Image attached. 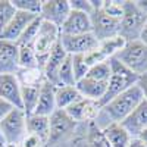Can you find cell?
Masks as SVG:
<instances>
[{
	"label": "cell",
	"mask_w": 147,
	"mask_h": 147,
	"mask_svg": "<svg viewBox=\"0 0 147 147\" xmlns=\"http://www.w3.org/2000/svg\"><path fill=\"white\" fill-rule=\"evenodd\" d=\"M55 90L56 85L50 84L49 81H44L41 88H40V96H38V102H37L35 115H41V116H50L56 107V97H55Z\"/></svg>",
	"instance_id": "obj_19"
},
{
	"label": "cell",
	"mask_w": 147,
	"mask_h": 147,
	"mask_svg": "<svg viewBox=\"0 0 147 147\" xmlns=\"http://www.w3.org/2000/svg\"><path fill=\"white\" fill-rule=\"evenodd\" d=\"M69 13H71L69 0H44L40 16L44 21L52 22L60 28Z\"/></svg>",
	"instance_id": "obj_10"
},
{
	"label": "cell",
	"mask_w": 147,
	"mask_h": 147,
	"mask_svg": "<svg viewBox=\"0 0 147 147\" xmlns=\"http://www.w3.org/2000/svg\"><path fill=\"white\" fill-rule=\"evenodd\" d=\"M128 147H147V144H144L140 138H131V141H129V144H128Z\"/></svg>",
	"instance_id": "obj_39"
},
{
	"label": "cell",
	"mask_w": 147,
	"mask_h": 147,
	"mask_svg": "<svg viewBox=\"0 0 147 147\" xmlns=\"http://www.w3.org/2000/svg\"><path fill=\"white\" fill-rule=\"evenodd\" d=\"M119 28H121V19L109 16L102 9L93 12V15H91V32L99 43L119 35Z\"/></svg>",
	"instance_id": "obj_7"
},
{
	"label": "cell",
	"mask_w": 147,
	"mask_h": 147,
	"mask_svg": "<svg viewBox=\"0 0 147 147\" xmlns=\"http://www.w3.org/2000/svg\"><path fill=\"white\" fill-rule=\"evenodd\" d=\"M27 132L41 138L47 146V140H49V136H50V119H49V116H41V115H35V113L28 115L27 116Z\"/></svg>",
	"instance_id": "obj_20"
},
{
	"label": "cell",
	"mask_w": 147,
	"mask_h": 147,
	"mask_svg": "<svg viewBox=\"0 0 147 147\" xmlns=\"http://www.w3.org/2000/svg\"><path fill=\"white\" fill-rule=\"evenodd\" d=\"M22 147H44L46 143L38 138L37 136H32V134H27V137L24 138V141L21 143Z\"/></svg>",
	"instance_id": "obj_36"
},
{
	"label": "cell",
	"mask_w": 147,
	"mask_h": 147,
	"mask_svg": "<svg viewBox=\"0 0 147 147\" xmlns=\"http://www.w3.org/2000/svg\"><path fill=\"white\" fill-rule=\"evenodd\" d=\"M75 147H88V146H87V143H85V138H80L77 141V146Z\"/></svg>",
	"instance_id": "obj_44"
},
{
	"label": "cell",
	"mask_w": 147,
	"mask_h": 147,
	"mask_svg": "<svg viewBox=\"0 0 147 147\" xmlns=\"http://www.w3.org/2000/svg\"><path fill=\"white\" fill-rule=\"evenodd\" d=\"M69 5L72 10H78L82 12V13H87V15H93V6L90 3V0H69Z\"/></svg>",
	"instance_id": "obj_35"
},
{
	"label": "cell",
	"mask_w": 147,
	"mask_h": 147,
	"mask_svg": "<svg viewBox=\"0 0 147 147\" xmlns=\"http://www.w3.org/2000/svg\"><path fill=\"white\" fill-rule=\"evenodd\" d=\"M68 56H69V55L65 52L62 43H60V40H59L57 44H56L55 49H53V52L50 53V56H49L46 65L43 66V72H44L46 81H49L50 84H53V85H56V87H57L59 71H60V68H62L65 59H66Z\"/></svg>",
	"instance_id": "obj_16"
},
{
	"label": "cell",
	"mask_w": 147,
	"mask_h": 147,
	"mask_svg": "<svg viewBox=\"0 0 147 147\" xmlns=\"http://www.w3.org/2000/svg\"><path fill=\"white\" fill-rule=\"evenodd\" d=\"M87 77L96 81H102V82H107L110 78V65H109V60L102 63H97L94 66H90Z\"/></svg>",
	"instance_id": "obj_32"
},
{
	"label": "cell",
	"mask_w": 147,
	"mask_h": 147,
	"mask_svg": "<svg viewBox=\"0 0 147 147\" xmlns=\"http://www.w3.org/2000/svg\"><path fill=\"white\" fill-rule=\"evenodd\" d=\"M43 85V84H41ZM41 85H21V96H22V110L25 115H32L37 102H38Z\"/></svg>",
	"instance_id": "obj_23"
},
{
	"label": "cell",
	"mask_w": 147,
	"mask_h": 147,
	"mask_svg": "<svg viewBox=\"0 0 147 147\" xmlns=\"http://www.w3.org/2000/svg\"><path fill=\"white\" fill-rule=\"evenodd\" d=\"M137 138H140L144 144H147V128H144V129L140 132V136H138Z\"/></svg>",
	"instance_id": "obj_42"
},
{
	"label": "cell",
	"mask_w": 147,
	"mask_h": 147,
	"mask_svg": "<svg viewBox=\"0 0 147 147\" xmlns=\"http://www.w3.org/2000/svg\"><path fill=\"white\" fill-rule=\"evenodd\" d=\"M0 129L7 146H16L27 137V115L22 109H13L0 122Z\"/></svg>",
	"instance_id": "obj_6"
},
{
	"label": "cell",
	"mask_w": 147,
	"mask_h": 147,
	"mask_svg": "<svg viewBox=\"0 0 147 147\" xmlns=\"http://www.w3.org/2000/svg\"><path fill=\"white\" fill-rule=\"evenodd\" d=\"M146 21H147V16L138 9L136 2L127 0V2H124V15H122V19H121L119 35L127 43L138 40Z\"/></svg>",
	"instance_id": "obj_4"
},
{
	"label": "cell",
	"mask_w": 147,
	"mask_h": 147,
	"mask_svg": "<svg viewBox=\"0 0 147 147\" xmlns=\"http://www.w3.org/2000/svg\"><path fill=\"white\" fill-rule=\"evenodd\" d=\"M0 97L9 102L13 107L22 109V96H21V84L16 75L5 74L0 75Z\"/></svg>",
	"instance_id": "obj_15"
},
{
	"label": "cell",
	"mask_w": 147,
	"mask_h": 147,
	"mask_svg": "<svg viewBox=\"0 0 147 147\" xmlns=\"http://www.w3.org/2000/svg\"><path fill=\"white\" fill-rule=\"evenodd\" d=\"M15 9L19 12H27V13L40 16L43 0H12Z\"/></svg>",
	"instance_id": "obj_30"
},
{
	"label": "cell",
	"mask_w": 147,
	"mask_h": 147,
	"mask_svg": "<svg viewBox=\"0 0 147 147\" xmlns=\"http://www.w3.org/2000/svg\"><path fill=\"white\" fill-rule=\"evenodd\" d=\"M137 85L140 87V90H141V93H143V96H144V100L147 102V72L138 77Z\"/></svg>",
	"instance_id": "obj_38"
},
{
	"label": "cell",
	"mask_w": 147,
	"mask_h": 147,
	"mask_svg": "<svg viewBox=\"0 0 147 147\" xmlns=\"http://www.w3.org/2000/svg\"><path fill=\"white\" fill-rule=\"evenodd\" d=\"M75 87L81 97L93 100V102H99V105H100V100L105 97L106 90H107V82L96 81L88 77H84L82 80L77 81Z\"/></svg>",
	"instance_id": "obj_18"
},
{
	"label": "cell",
	"mask_w": 147,
	"mask_h": 147,
	"mask_svg": "<svg viewBox=\"0 0 147 147\" xmlns=\"http://www.w3.org/2000/svg\"><path fill=\"white\" fill-rule=\"evenodd\" d=\"M109 65H110V78L107 81L106 94L100 100L102 107L105 105H107L113 97L121 94L122 91H125L129 87H132V85H136L137 81H138V75L131 72L125 65H122L115 56L109 59Z\"/></svg>",
	"instance_id": "obj_2"
},
{
	"label": "cell",
	"mask_w": 147,
	"mask_h": 147,
	"mask_svg": "<svg viewBox=\"0 0 147 147\" xmlns=\"http://www.w3.org/2000/svg\"><path fill=\"white\" fill-rule=\"evenodd\" d=\"M19 71V47L13 41L0 38V75L12 74L16 75Z\"/></svg>",
	"instance_id": "obj_11"
},
{
	"label": "cell",
	"mask_w": 147,
	"mask_h": 147,
	"mask_svg": "<svg viewBox=\"0 0 147 147\" xmlns=\"http://www.w3.org/2000/svg\"><path fill=\"white\" fill-rule=\"evenodd\" d=\"M16 78L21 85H41L46 78L41 68H31V69H21L16 72Z\"/></svg>",
	"instance_id": "obj_25"
},
{
	"label": "cell",
	"mask_w": 147,
	"mask_h": 147,
	"mask_svg": "<svg viewBox=\"0 0 147 147\" xmlns=\"http://www.w3.org/2000/svg\"><path fill=\"white\" fill-rule=\"evenodd\" d=\"M121 125L124 127L128 134L136 138L140 136V132L147 128V102L143 100L136 109L132 110V113L128 115L124 121L121 122Z\"/></svg>",
	"instance_id": "obj_17"
},
{
	"label": "cell",
	"mask_w": 147,
	"mask_h": 147,
	"mask_svg": "<svg viewBox=\"0 0 147 147\" xmlns=\"http://www.w3.org/2000/svg\"><path fill=\"white\" fill-rule=\"evenodd\" d=\"M37 16L35 15H31V13H27V12H19L16 10L15 16L12 18V21L9 22V25L3 30V32L0 34V38L2 40H6V41H13L16 43L21 35L24 34V31L27 30V27L35 19Z\"/></svg>",
	"instance_id": "obj_14"
},
{
	"label": "cell",
	"mask_w": 147,
	"mask_h": 147,
	"mask_svg": "<svg viewBox=\"0 0 147 147\" xmlns=\"http://www.w3.org/2000/svg\"><path fill=\"white\" fill-rule=\"evenodd\" d=\"M55 97H56V107L62 110H65L72 103L81 99L75 85H59L55 90Z\"/></svg>",
	"instance_id": "obj_22"
},
{
	"label": "cell",
	"mask_w": 147,
	"mask_h": 147,
	"mask_svg": "<svg viewBox=\"0 0 147 147\" xmlns=\"http://www.w3.org/2000/svg\"><path fill=\"white\" fill-rule=\"evenodd\" d=\"M85 143L88 147H112L110 143L107 141L106 136L103 134V129L99 128V125L96 124V121L88 122V129L87 136H85Z\"/></svg>",
	"instance_id": "obj_24"
},
{
	"label": "cell",
	"mask_w": 147,
	"mask_h": 147,
	"mask_svg": "<svg viewBox=\"0 0 147 147\" xmlns=\"http://www.w3.org/2000/svg\"><path fill=\"white\" fill-rule=\"evenodd\" d=\"M16 9L12 3V0H0V34L9 25L12 18L15 16Z\"/></svg>",
	"instance_id": "obj_29"
},
{
	"label": "cell",
	"mask_w": 147,
	"mask_h": 147,
	"mask_svg": "<svg viewBox=\"0 0 147 147\" xmlns=\"http://www.w3.org/2000/svg\"><path fill=\"white\" fill-rule=\"evenodd\" d=\"M102 10L105 13H107L109 16L116 18V19H122L124 15V2H116V0H105Z\"/></svg>",
	"instance_id": "obj_34"
},
{
	"label": "cell",
	"mask_w": 147,
	"mask_h": 147,
	"mask_svg": "<svg viewBox=\"0 0 147 147\" xmlns=\"http://www.w3.org/2000/svg\"><path fill=\"white\" fill-rule=\"evenodd\" d=\"M77 80L74 75V69H72V59L68 56L65 59V62L59 71V77H57V87L59 85H75Z\"/></svg>",
	"instance_id": "obj_28"
},
{
	"label": "cell",
	"mask_w": 147,
	"mask_h": 147,
	"mask_svg": "<svg viewBox=\"0 0 147 147\" xmlns=\"http://www.w3.org/2000/svg\"><path fill=\"white\" fill-rule=\"evenodd\" d=\"M71 59H72V69H74L75 80L80 81L84 77H87L90 66L87 65V62H85L84 55H74V56H71Z\"/></svg>",
	"instance_id": "obj_33"
},
{
	"label": "cell",
	"mask_w": 147,
	"mask_h": 147,
	"mask_svg": "<svg viewBox=\"0 0 147 147\" xmlns=\"http://www.w3.org/2000/svg\"><path fill=\"white\" fill-rule=\"evenodd\" d=\"M41 21L43 18L41 16H37L30 25L27 27V30L24 31V34L21 35V38L16 41L18 46H27V44H32V41L35 40L37 34H38V30H40V25H41Z\"/></svg>",
	"instance_id": "obj_31"
},
{
	"label": "cell",
	"mask_w": 147,
	"mask_h": 147,
	"mask_svg": "<svg viewBox=\"0 0 147 147\" xmlns=\"http://www.w3.org/2000/svg\"><path fill=\"white\" fill-rule=\"evenodd\" d=\"M0 147H7V143H6V140H5V137H3L2 129H0Z\"/></svg>",
	"instance_id": "obj_43"
},
{
	"label": "cell",
	"mask_w": 147,
	"mask_h": 147,
	"mask_svg": "<svg viewBox=\"0 0 147 147\" xmlns=\"http://www.w3.org/2000/svg\"><path fill=\"white\" fill-rule=\"evenodd\" d=\"M91 32V16L78 10H72L60 27V34L63 35H81Z\"/></svg>",
	"instance_id": "obj_13"
},
{
	"label": "cell",
	"mask_w": 147,
	"mask_h": 147,
	"mask_svg": "<svg viewBox=\"0 0 147 147\" xmlns=\"http://www.w3.org/2000/svg\"><path fill=\"white\" fill-rule=\"evenodd\" d=\"M60 43H62L65 52L69 56L74 55H85L99 46V41L96 40L93 32L81 34V35H63L60 34Z\"/></svg>",
	"instance_id": "obj_9"
},
{
	"label": "cell",
	"mask_w": 147,
	"mask_h": 147,
	"mask_svg": "<svg viewBox=\"0 0 147 147\" xmlns=\"http://www.w3.org/2000/svg\"><path fill=\"white\" fill-rule=\"evenodd\" d=\"M125 44H127V41L122 38L121 35H116V37H113V38L100 41L99 46H97V49L100 50V53L103 55V57L107 60V59H110V57L116 56V55L122 50V49H124Z\"/></svg>",
	"instance_id": "obj_26"
},
{
	"label": "cell",
	"mask_w": 147,
	"mask_h": 147,
	"mask_svg": "<svg viewBox=\"0 0 147 147\" xmlns=\"http://www.w3.org/2000/svg\"><path fill=\"white\" fill-rule=\"evenodd\" d=\"M115 57L138 77L147 72V46L140 40L128 41Z\"/></svg>",
	"instance_id": "obj_5"
},
{
	"label": "cell",
	"mask_w": 147,
	"mask_h": 147,
	"mask_svg": "<svg viewBox=\"0 0 147 147\" xmlns=\"http://www.w3.org/2000/svg\"><path fill=\"white\" fill-rule=\"evenodd\" d=\"M143 100H144V96H143L140 87L136 84V85H132V87H129L128 90L118 94L116 97H113V99L107 105H105L102 109L110 118V122H119L121 124L128 115L132 113V110Z\"/></svg>",
	"instance_id": "obj_1"
},
{
	"label": "cell",
	"mask_w": 147,
	"mask_h": 147,
	"mask_svg": "<svg viewBox=\"0 0 147 147\" xmlns=\"http://www.w3.org/2000/svg\"><path fill=\"white\" fill-rule=\"evenodd\" d=\"M102 106L99 105V102H93L88 99L81 97L80 100H77L75 103H72L69 107L65 109V112L77 122H93L96 119V116L99 115Z\"/></svg>",
	"instance_id": "obj_12"
},
{
	"label": "cell",
	"mask_w": 147,
	"mask_h": 147,
	"mask_svg": "<svg viewBox=\"0 0 147 147\" xmlns=\"http://www.w3.org/2000/svg\"><path fill=\"white\" fill-rule=\"evenodd\" d=\"M136 5L138 6V9L143 12V13L147 16V0H137Z\"/></svg>",
	"instance_id": "obj_40"
},
{
	"label": "cell",
	"mask_w": 147,
	"mask_h": 147,
	"mask_svg": "<svg viewBox=\"0 0 147 147\" xmlns=\"http://www.w3.org/2000/svg\"><path fill=\"white\" fill-rule=\"evenodd\" d=\"M138 40L147 46V21H146V24H144V28H143V31H141V34H140V38H138Z\"/></svg>",
	"instance_id": "obj_41"
},
{
	"label": "cell",
	"mask_w": 147,
	"mask_h": 147,
	"mask_svg": "<svg viewBox=\"0 0 147 147\" xmlns=\"http://www.w3.org/2000/svg\"><path fill=\"white\" fill-rule=\"evenodd\" d=\"M19 47V68L21 69H31V68H40L37 57L34 53L32 44L27 46H18Z\"/></svg>",
	"instance_id": "obj_27"
},
{
	"label": "cell",
	"mask_w": 147,
	"mask_h": 147,
	"mask_svg": "<svg viewBox=\"0 0 147 147\" xmlns=\"http://www.w3.org/2000/svg\"><path fill=\"white\" fill-rule=\"evenodd\" d=\"M13 109H16V107H13L9 102L3 100L2 97H0V122H2V121H3V119L12 112V110H13Z\"/></svg>",
	"instance_id": "obj_37"
},
{
	"label": "cell",
	"mask_w": 147,
	"mask_h": 147,
	"mask_svg": "<svg viewBox=\"0 0 147 147\" xmlns=\"http://www.w3.org/2000/svg\"><path fill=\"white\" fill-rule=\"evenodd\" d=\"M49 119H50V136H49L47 140V146L57 144L60 140H63L66 136H69L77 127V122L62 109H56L49 116Z\"/></svg>",
	"instance_id": "obj_8"
},
{
	"label": "cell",
	"mask_w": 147,
	"mask_h": 147,
	"mask_svg": "<svg viewBox=\"0 0 147 147\" xmlns=\"http://www.w3.org/2000/svg\"><path fill=\"white\" fill-rule=\"evenodd\" d=\"M103 134L112 147H128L132 138L119 122H109V125L103 128Z\"/></svg>",
	"instance_id": "obj_21"
},
{
	"label": "cell",
	"mask_w": 147,
	"mask_h": 147,
	"mask_svg": "<svg viewBox=\"0 0 147 147\" xmlns=\"http://www.w3.org/2000/svg\"><path fill=\"white\" fill-rule=\"evenodd\" d=\"M60 38V28L56 27L55 24L47 22V21H41V25L38 30V34H37L35 40L32 41V49L37 57V62H38V66L43 69V66L46 65L49 56L53 52L55 46L57 44Z\"/></svg>",
	"instance_id": "obj_3"
}]
</instances>
